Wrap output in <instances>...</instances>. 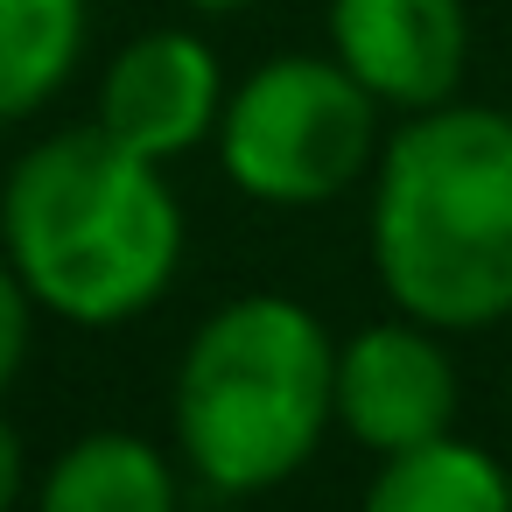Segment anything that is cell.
<instances>
[{"instance_id": "obj_7", "label": "cell", "mask_w": 512, "mask_h": 512, "mask_svg": "<svg viewBox=\"0 0 512 512\" xmlns=\"http://www.w3.org/2000/svg\"><path fill=\"white\" fill-rule=\"evenodd\" d=\"M218 113H225L218 50L190 29H148L106 64L99 127L141 162H176L204 148L218 134Z\"/></svg>"}, {"instance_id": "obj_5", "label": "cell", "mask_w": 512, "mask_h": 512, "mask_svg": "<svg viewBox=\"0 0 512 512\" xmlns=\"http://www.w3.org/2000/svg\"><path fill=\"white\" fill-rule=\"evenodd\" d=\"M337 428L372 449L400 456L414 442H435L456 428V365L442 351V330L400 316L365 323L337 344Z\"/></svg>"}, {"instance_id": "obj_8", "label": "cell", "mask_w": 512, "mask_h": 512, "mask_svg": "<svg viewBox=\"0 0 512 512\" xmlns=\"http://www.w3.org/2000/svg\"><path fill=\"white\" fill-rule=\"evenodd\" d=\"M36 512H176V470L148 435L92 428L50 463Z\"/></svg>"}, {"instance_id": "obj_12", "label": "cell", "mask_w": 512, "mask_h": 512, "mask_svg": "<svg viewBox=\"0 0 512 512\" xmlns=\"http://www.w3.org/2000/svg\"><path fill=\"white\" fill-rule=\"evenodd\" d=\"M22 470H29L22 435H15V421H8V414H0V512H15V498H22Z\"/></svg>"}, {"instance_id": "obj_6", "label": "cell", "mask_w": 512, "mask_h": 512, "mask_svg": "<svg viewBox=\"0 0 512 512\" xmlns=\"http://www.w3.org/2000/svg\"><path fill=\"white\" fill-rule=\"evenodd\" d=\"M330 57L393 113L449 106L470 64L463 0H330Z\"/></svg>"}, {"instance_id": "obj_1", "label": "cell", "mask_w": 512, "mask_h": 512, "mask_svg": "<svg viewBox=\"0 0 512 512\" xmlns=\"http://www.w3.org/2000/svg\"><path fill=\"white\" fill-rule=\"evenodd\" d=\"M0 253L36 309L113 330L169 295L183 267V204L162 162H141L106 127H64L22 148L0 183Z\"/></svg>"}, {"instance_id": "obj_9", "label": "cell", "mask_w": 512, "mask_h": 512, "mask_svg": "<svg viewBox=\"0 0 512 512\" xmlns=\"http://www.w3.org/2000/svg\"><path fill=\"white\" fill-rule=\"evenodd\" d=\"M358 512H512V477L491 449L435 435L400 456H379Z\"/></svg>"}, {"instance_id": "obj_13", "label": "cell", "mask_w": 512, "mask_h": 512, "mask_svg": "<svg viewBox=\"0 0 512 512\" xmlns=\"http://www.w3.org/2000/svg\"><path fill=\"white\" fill-rule=\"evenodd\" d=\"M183 8H197V15H239V8H253V0H183Z\"/></svg>"}, {"instance_id": "obj_2", "label": "cell", "mask_w": 512, "mask_h": 512, "mask_svg": "<svg viewBox=\"0 0 512 512\" xmlns=\"http://www.w3.org/2000/svg\"><path fill=\"white\" fill-rule=\"evenodd\" d=\"M372 274L442 337L512 316V113L449 99L393 127L372 162Z\"/></svg>"}, {"instance_id": "obj_3", "label": "cell", "mask_w": 512, "mask_h": 512, "mask_svg": "<svg viewBox=\"0 0 512 512\" xmlns=\"http://www.w3.org/2000/svg\"><path fill=\"white\" fill-rule=\"evenodd\" d=\"M176 449L225 491L288 484L337 421V344L295 295H232L211 309L176 365Z\"/></svg>"}, {"instance_id": "obj_10", "label": "cell", "mask_w": 512, "mask_h": 512, "mask_svg": "<svg viewBox=\"0 0 512 512\" xmlns=\"http://www.w3.org/2000/svg\"><path fill=\"white\" fill-rule=\"evenodd\" d=\"M92 36V0H0V127L43 113Z\"/></svg>"}, {"instance_id": "obj_11", "label": "cell", "mask_w": 512, "mask_h": 512, "mask_svg": "<svg viewBox=\"0 0 512 512\" xmlns=\"http://www.w3.org/2000/svg\"><path fill=\"white\" fill-rule=\"evenodd\" d=\"M29 330H36V295L22 288L15 260L0 253V393H8V379H15L22 358H29Z\"/></svg>"}, {"instance_id": "obj_4", "label": "cell", "mask_w": 512, "mask_h": 512, "mask_svg": "<svg viewBox=\"0 0 512 512\" xmlns=\"http://www.w3.org/2000/svg\"><path fill=\"white\" fill-rule=\"evenodd\" d=\"M218 162L253 204H330L379 162V99L337 57H267L225 92Z\"/></svg>"}]
</instances>
